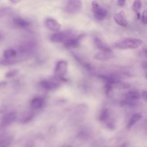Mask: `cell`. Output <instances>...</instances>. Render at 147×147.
<instances>
[{"label": "cell", "instance_id": "obj_1", "mask_svg": "<svg viewBox=\"0 0 147 147\" xmlns=\"http://www.w3.org/2000/svg\"><path fill=\"white\" fill-rule=\"evenodd\" d=\"M143 41L142 40L135 38H127L114 44V47L119 49H136L140 47Z\"/></svg>", "mask_w": 147, "mask_h": 147}, {"label": "cell", "instance_id": "obj_2", "mask_svg": "<svg viewBox=\"0 0 147 147\" xmlns=\"http://www.w3.org/2000/svg\"><path fill=\"white\" fill-rule=\"evenodd\" d=\"M68 63L65 60H61L59 61L55 66L54 69V74L56 78L60 80H64V76L67 73Z\"/></svg>", "mask_w": 147, "mask_h": 147}, {"label": "cell", "instance_id": "obj_3", "mask_svg": "<svg viewBox=\"0 0 147 147\" xmlns=\"http://www.w3.org/2000/svg\"><path fill=\"white\" fill-rule=\"evenodd\" d=\"M92 8L96 20H103L106 18L107 14V10L102 7L96 1L92 2Z\"/></svg>", "mask_w": 147, "mask_h": 147}, {"label": "cell", "instance_id": "obj_4", "mask_svg": "<svg viewBox=\"0 0 147 147\" xmlns=\"http://www.w3.org/2000/svg\"><path fill=\"white\" fill-rule=\"evenodd\" d=\"M82 2L80 1H69L65 7V11L69 14H75L81 10Z\"/></svg>", "mask_w": 147, "mask_h": 147}, {"label": "cell", "instance_id": "obj_5", "mask_svg": "<svg viewBox=\"0 0 147 147\" xmlns=\"http://www.w3.org/2000/svg\"><path fill=\"white\" fill-rule=\"evenodd\" d=\"M17 119V113L15 111L9 112L4 115L0 122V127L5 128L11 125Z\"/></svg>", "mask_w": 147, "mask_h": 147}, {"label": "cell", "instance_id": "obj_6", "mask_svg": "<svg viewBox=\"0 0 147 147\" xmlns=\"http://www.w3.org/2000/svg\"><path fill=\"white\" fill-rule=\"evenodd\" d=\"M71 36L70 32H55L51 36V40L53 42H64Z\"/></svg>", "mask_w": 147, "mask_h": 147}, {"label": "cell", "instance_id": "obj_7", "mask_svg": "<svg viewBox=\"0 0 147 147\" xmlns=\"http://www.w3.org/2000/svg\"><path fill=\"white\" fill-rule=\"evenodd\" d=\"M44 24L49 30L55 33L59 32L61 28V25L59 22L52 18H46L44 21Z\"/></svg>", "mask_w": 147, "mask_h": 147}, {"label": "cell", "instance_id": "obj_8", "mask_svg": "<svg viewBox=\"0 0 147 147\" xmlns=\"http://www.w3.org/2000/svg\"><path fill=\"white\" fill-rule=\"evenodd\" d=\"M114 20L115 22L119 26L125 27L127 25V20L125 13L123 11H120L114 14Z\"/></svg>", "mask_w": 147, "mask_h": 147}, {"label": "cell", "instance_id": "obj_9", "mask_svg": "<svg viewBox=\"0 0 147 147\" xmlns=\"http://www.w3.org/2000/svg\"><path fill=\"white\" fill-rule=\"evenodd\" d=\"M40 84L42 88L48 91L55 90L60 86V84L57 82L49 80H43L40 82Z\"/></svg>", "mask_w": 147, "mask_h": 147}, {"label": "cell", "instance_id": "obj_10", "mask_svg": "<svg viewBox=\"0 0 147 147\" xmlns=\"http://www.w3.org/2000/svg\"><path fill=\"white\" fill-rule=\"evenodd\" d=\"M113 53L112 51H100L99 52L96 53L94 57V59L98 60H101V61H105L109 59H110L113 57Z\"/></svg>", "mask_w": 147, "mask_h": 147}, {"label": "cell", "instance_id": "obj_11", "mask_svg": "<svg viewBox=\"0 0 147 147\" xmlns=\"http://www.w3.org/2000/svg\"><path fill=\"white\" fill-rule=\"evenodd\" d=\"M80 36L76 37H69L64 42V45L67 48H75L79 45Z\"/></svg>", "mask_w": 147, "mask_h": 147}, {"label": "cell", "instance_id": "obj_12", "mask_svg": "<svg viewBox=\"0 0 147 147\" xmlns=\"http://www.w3.org/2000/svg\"><path fill=\"white\" fill-rule=\"evenodd\" d=\"M13 21L14 24L20 28H27L30 25V23L28 20L20 17H16L13 18Z\"/></svg>", "mask_w": 147, "mask_h": 147}, {"label": "cell", "instance_id": "obj_13", "mask_svg": "<svg viewBox=\"0 0 147 147\" xmlns=\"http://www.w3.org/2000/svg\"><path fill=\"white\" fill-rule=\"evenodd\" d=\"M141 98L140 94L135 90H131L127 92L125 95V99L130 102L136 103Z\"/></svg>", "mask_w": 147, "mask_h": 147}, {"label": "cell", "instance_id": "obj_14", "mask_svg": "<svg viewBox=\"0 0 147 147\" xmlns=\"http://www.w3.org/2000/svg\"><path fill=\"white\" fill-rule=\"evenodd\" d=\"M44 100L42 98L36 97L33 99L30 103V106L34 110L40 109L44 105Z\"/></svg>", "mask_w": 147, "mask_h": 147}, {"label": "cell", "instance_id": "obj_15", "mask_svg": "<svg viewBox=\"0 0 147 147\" xmlns=\"http://www.w3.org/2000/svg\"><path fill=\"white\" fill-rule=\"evenodd\" d=\"M94 43L96 47L101 51H111V49L106 45V44L102 41L99 38L95 37L94 38Z\"/></svg>", "mask_w": 147, "mask_h": 147}, {"label": "cell", "instance_id": "obj_16", "mask_svg": "<svg viewBox=\"0 0 147 147\" xmlns=\"http://www.w3.org/2000/svg\"><path fill=\"white\" fill-rule=\"evenodd\" d=\"M142 118L141 115L140 113H136L133 114L131 117L130 118L127 124V128L130 129L131 127H133L137 122H138Z\"/></svg>", "mask_w": 147, "mask_h": 147}, {"label": "cell", "instance_id": "obj_17", "mask_svg": "<svg viewBox=\"0 0 147 147\" xmlns=\"http://www.w3.org/2000/svg\"><path fill=\"white\" fill-rule=\"evenodd\" d=\"M110 118V113L107 109H102L99 115V121L101 122H106L109 121Z\"/></svg>", "mask_w": 147, "mask_h": 147}, {"label": "cell", "instance_id": "obj_18", "mask_svg": "<svg viewBox=\"0 0 147 147\" xmlns=\"http://www.w3.org/2000/svg\"><path fill=\"white\" fill-rule=\"evenodd\" d=\"M17 55V52L14 49H7L3 52V56L5 59H13Z\"/></svg>", "mask_w": 147, "mask_h": 147}, {"label": "cell", "instance_id": "obj_19", "mask_svg": "<svg viewBox=\"0 0 147 147\" xmlns=\"http://www.w3.org/2000/svg\"><path fill=\"white\" fill-rule=\"evenodd\" d=\"M12 12V9L9 7H5L0 9V18L10 14Z\"/></svg>", "mask_w": 147, "mask_h": 147}, {"label": "cell", "instance_id": "obj_20", "mask_svg": "<svg viewBox=\"0 0 147 147\" xmlns=\"http://www.w3.org/2000/svg\"><path fill=\"white\" fill-rule=\"evenodd\" d=\"M130 87V84L126 83H123L120 81H117L113 85V88L115 87L119 89H123V88H127Z\"/></svg>", "mask_w": 147, "mask_h": 147}, {"label": "cell", "instance_id": "obj_21", "mask_svg": "<svg viewBox=\"0 0 147 147\" xmlns=\"http://www.w3.org/2000/svg\"><path fill=\"white\" fill-rule=\"evenodd\" d=\"M141 6H142V3H141V1H134L133 3V6H132V9H133V10L137 13L139 10H140L141 7Z\"/></svg>", "mask_w": 147, "mask_h": 147}, {"label": "cell", "instance_id": "obj_22", "mask_svg": "<svg viewBox=\"0 0 147 147\" xmlns=\"http://www.w3.org/2000/svg\"><path fill=\"white\" fill-rule=\"evenodd\" d=\"M18 70L17 69H11L5 74V77L6 78H11L16 76L18 74Z\"/></svg>", "mask_w": 147, "mask_h": 147}, {"label": "cell", "instance_id": "obj_23", "mask_svg": "<svg viewBox=\"0 0 147 147\" xmlns=\"http://www.w3.org/2000/svg\"><path fill=\"white\" fill-rule=\"evenodd\" d=\"M17 63V60L14 59H5L3 60H2L0 63L1 64L5 65H13Z\"/></svg>", "mask_w": 147, "mask_h": 147}, {"label": "cell", "instance_id": "obj_24", "mask_svg": "<svg viewBox=\"0 0 147 147\" xmlns=\"http://www.w3.org/2000/svg\"><path fill=\"white\" fill-rule=\"evenodd\" d=\"M141 20H142V22H143L144 24H146V21H147V16H146V10L144 11V12H143V13H142V17H141Z\"/></svg>", "mask_w": 147, "mask_h": 147}, {"label": "cell", "instance_id": "obj_25", "mask_svg": "<svg viewBox=\"0 0 147 147\" xmlns=\"http://www.w3.org/2000/svg\"><path fill=\"white\" fill-rule=\"evenodd\" d=\"M23 147H35V145L33 141H29L24 144Z\"/></svg>", "mask_w": 147, "mask_h": 147}, {"label": "cell", "instance_id": "obj_26", "mask_svg": "<svg viewBox=\"0 0 147 147\" xmlns=\"http://www.w3.org/2000/svg\"><path fill=\"white\" fill-rule=\"evenodd\" d=\"M142 99L146 102V91H142Z\"/></svg>", "mask_w": 147, "mask_h": 147}, {"label": "cell", "instance_id": "obj_27", "mask_svg": "<svg viewBox=\"0 0 147 147\" xmlns=\"http://www.w3.org/2000/svg\"><path fill=\"white\" fill-rule=\"evenodd\" d=\"M126 1H123V0H121V1H117V3L119 6H122L125 5Z\"/></svg>", "mask_w": 147, "mask_h": 147}, {"label": "cell", "instance_id": "obj_28", "mask_svg": "<svg viewBox=\"0 0 147 147\" xmlns=\"http://www.w3.org/2000/svg\"><path fill=\"white\" fill-rule=\"evenodd\" d=\"M6 84H7V82L5 81L0 82V88L5 87L6 86Z\"/></svg>", "mask_w": 147, "mask_h": 147}, {"label": "cell", "instance_id": "obj_29", "mask_svg": "<svg viewBox=\"0 0 147 147\" xmlns=\"http://www.w3.org/2000/svg\"><path fill=\"white\" fill-rule=\"evenodd\" d=\"M60 147H71V146L70 145H62V146H61Z\"/></svg>", "mask_w": 147, "mask_h": 147}, {"label": "cell", "instance_id": "obj_30", "mask_svg": "<svg viewBox=\"0 0 147 147\" xmlns=\"http://www.w3.org/2000/svg\"><path fill=\"white\" fill-rule=\"evenodd\" d=\"M126 143H124V144H122L119 147H126Z\"/></svg>", "mask_w": 147, "mask_h": 147}, {"label": "cell", "instance_id": "obj_31", "mask_svg": "<svg viewBox=\"0 0 147 147\" xmlns=\"http://www.w3.org/2000/svg\"><path fill=\"white\" fill-rule=\"evenodd\" d=\"M11 3H17V2H19L20 1H10Z\"/></svg>", "mask_w": 147, "mask_h": 147}]
</instances>
